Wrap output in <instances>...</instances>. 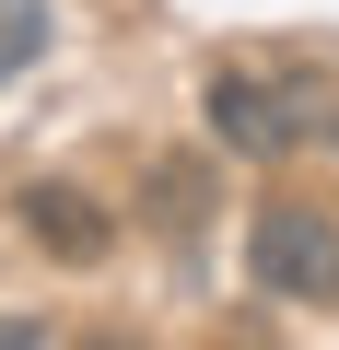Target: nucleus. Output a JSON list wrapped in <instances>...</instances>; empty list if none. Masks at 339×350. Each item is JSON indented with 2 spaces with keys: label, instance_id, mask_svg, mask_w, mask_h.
<instances>
[{
  "label": "nucleus",
  "instance_id": "nucleus-1",
  "mask_svg": "<svg viewBox=\"0 0 339 350\" xmlns=\"http://www.w3.org/2000/svg\"><path fill=\"white\" fill-rule=\"evenodd\" d=\"M246 280L269 304H339V222L316 199H269L246 222Z\"/></svg>",
  "mask_w": 339,
  "mask_h": 350
},
{
  "label": "nucleus",
  "instance_id": "nucleus-2",
  "mask_svg": "<svg viewBox=\"0 0 339 350\" xmlns=\"http://www.w3.org/2000/svg\"><path fill=\"white\" fill-rule=\"evenodd\" d=\"M199 105H211V140H223V152H292V140H304L292 105H316V94L281 82V70H211Z\"/></svg>",
  "mask_w": 339,
  "mask_h": 350
},
{
  "label": "nucleus",
  "instance_id": "nucleus-3",
  "mask_svg": "<svg viewBox=\"0 0 339 350\" xmlns=\"http://www.w3.org/2000/svg\"><path fill=\"white\" fill-rule=\"evenodd\" d=\"M12 211H24V234H36L47 257H71V269H94V257L117 245V211H105L94 187H71V175H36Z\"/></svg>",
  "mask_w": 339,
  "mask_h": 350
},
{
  "label": "nucleus",
  "instance_id": "nucleus-4",
  "mask_svg": "<svg viewBox=\"0 0 339 350\" xmlns=\"http://www.w3.org/2000/svg\"><path fill=\"white\" fill-rule=\"evenodd\" d=\"M140 222L188 245V234L211 222V163H199V152H176V163H152V175H140Z\"/></svg>",
  "mask_w": 339,
  "mask_h": 350
},
{
  "label": "nucleus",
  "instance_id": "nucleus-5",
  "mask_svg": "<svg viewBox=\"0 0 339 350\" xmlns=\"http://www.w3.org/2000/svg\"><path fill=\"white\" fill-rule=\"evenodd\" d=\"M47 59V0H0V82Z\"/></svg>",
  "mask_w": 339,
  "mask_h": 350
}]
</instances>
